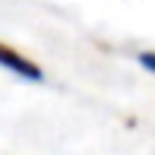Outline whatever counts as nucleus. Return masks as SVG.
I'll return each instance as SVG.
<instances>
[{"label": "nucleus", "mask_w": 155, "mask_h": 155, "mask_svg": "<svg viewBox=\"0 0 155 155\" xmlns=\"http://www.w3.org/2000/svg\"><path fill=\"white\" fill-rule=\"evenodd\" d=\"M0 67L13 70L16 76H22V79H32V82H41V79H45V73H41V70L35 67L29 57L16 54L13 48H6V45H0Z\"/></svg>", "instance_id": "nucleus-1"}, {"label": "nucleus", "mask_w": 155, "mask_h": 155, "mask_svg": "<svg viewBox=\"0 0 155 155\" xmlns=\"http://www.w3.org/2000/svg\"><path fill=\"white\" fill-rule=\"evenodd\" d=\"M139 63H143L149 73H155V54H139Z\"/></svg>", "instance_id": "nucleus-2"}]
</instances>
